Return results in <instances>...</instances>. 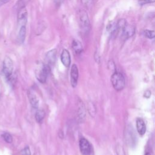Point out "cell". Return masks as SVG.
<instances>
[{"mask_svg":"<svg viewBox=\"0 0 155 155\" xmlns=\"http://www.w3.org/2000/svg\"><path fill=\"white\" fill-rule=\"evenodd\" d=\"M50 66L47 64H44L40 70H39L36 73V78L40 82L45 83L49 74L50 73Z\"/></svg>","mask_w":155,"mask_h":155,"instance_id":"cell-4","label":"cell"},{"mask_svg":"<svg viewBox=\"0 0 155 155\" xmlns=\"http://www.w3.org/2000/svg\"><path fill=\"white\" fill-rule=\"evenodd\" d=\"M85 117V110L83 104L81 102L77 109V118L79 122H83Z\"/></svg>","mask_w":155,"mask_h":155,"instance_id":"cell-12","label":"cell"},{"mask_svg":"<svg viewBox=\"0 0 155 155\" xmlns=\"http://www.w3.org/2000/svg\"><path fill=\"white\" fill-rule=\"evenodd\" d=\"M88 105V107L87 110L88 111L90 115H91V116H94L95 113H96V109H95L94 105L93 104L92 102H89Z\"/></svg>","mask_w":155,"mask_h":155,"instance_id":"cell-20","label":"cell"},{"mask_svg":"<svg viewBox=\"0 0 155 155\" xmlns=\"http://www.w3.org/2000/svg\"><path fill=\"white\" fill-rule=\"evenodd\" d=\"M136 128L140 135H143L146 131V125L142 119L137 118L136 120Z\"/></svg>","mask_w":155,"mask_h":155,"instance_id":"cell-13","label":"cell"},{"mask_svg":"<svg viewBox=\"0 0 155 155\" xmlns=\"http://www.w3.org/2000/svg\"><path fill=\"white\" fill-rule=\"evenodd\" d=\"M21 155H31V153H30L29 147H26L23 150H22L21 151Z\"/></svg>","mask_w":155,"mask_h":155,"instance_id":"cell-23","label":"cell"},{"mask_svg":"<svg viewBox=\"0 0 155 155\" xmlns=\"http://www.w3.org/2000/svg\"><path fill=\"white\" fill-rule=\"evenodd\" d=\"M143 35L148 39H153L155 36V33L154 30H145L143 31Z\"/></svg>","mask_w":155,"mask_h":155,"instance_id":"cell-19","label":"cell"},{"mask_svg":"<svg viewBox=\"0 0 155 155\" xmlns=\"http://www.w3.org/2000/svg\"><path fill=\"white\" fill-rule=\"evenodd\" d=\"M72 48L76 54H79L81 53L83 50L82 43L78 39H73L72 41Z\"/></svg>","mask_w":155,"mask_h":155,"instance_id":"cell-15","label":"cell"},{"mask_svg":"<svg viewBox=\"0 0 155 155\" xmlns=\"http://www.w3.org/2000/svg\"><path fill=\"white\" fill-rule=\"evenodd\" d=\"M10 0H0V6L2 5H4V4L8 2Z\"/></svg>","mask_w":155,"mask_h":155,"instance_id":"cell-26","label":"cell"},{"mask_svg":"<svg viewBox=\"0 0 155 155\" xmlns=\"http://www.w3.org/2000/svg\"><path fill=\"white\" fill-rule=\"evenodd\" d=\"M13 69V64L12 60L8 56H5L3 61L2 72L7 79H9L11 77L12 74Z\"/></svg>","mask_w":155,"mask_h":155,"instance_id":"cell-3","label":"cell"},{"mask_svg":"<svg viewBox=\"0 0 155 155\" xmlns=\"http://www.w3.org/2000/svg\"><path fill=\"white\" fill-rule=\"evenodd\" d=\"M63 1H64V0H54V3H55L56 5H60L62 4V2H63Z\"/></svg>","mask_w":155,"mask_h":155,"instance_id":"cell-25","label":"cell"},{"mask_svg":"<svg viewBox=\"0 0 155 155\" xmlns=\"http://www.w3.org/2000/svg\"><path fill=\"white\" fill-rule=\"evenodd\" d=\"M61 61L65 67H68L71 63V56L67 49H64L61 54Z\"/></svg>","mask_w":155,"mask_h":155,"instance_id":"cell-10","label":"cell"},{"mask_svg":"<svg viewBox=\"0 0 155 155\" xmlns=\"http://www.w3.org/2000/svg\"><path fill=\"white\" fill-rule=\"evenodd\" d=\"M45 117V112L42 110H38L35 113V119L38 123H41Z\"/></svg>","mask_w":155,"mask_h":155,"instance_id":"cell-17","label":"cell"},{"mask_svg":"<svg viewBox=\"0 0 155 155\" xmlns=\"http://www.w3.org/2000/svg\"><path fill=\"white\" fill-rule=\"evenodd\" d=\"M79 76V71L78 67L76 64H73L71 66V71H70V82L71 85L73 87H75L78 84Z\"/></svg>","mask_w":155,"mask_h":155,"instance_id":"cell-8","label":"cell"},{"mask_svg":"<svg viewBox=\"0 0 155 155\" xmlns=\"http://www.w3.org/2000/svg\"><path fill=\"white\" fill-rule=\"evenodd\" d=\"M2 137H3L4 140L6 142H7V143H12V141H13L12 136V135H11L10 133H4L2 135Z\"/></svg>","mask_w":155,"mask_h":155,"instance_id":"cell-21","label":"cell"},{"mask_svg":"<svg viewBox=\"0 0 155 155\" xmlns=\"http://www.w3.org/2000/svg\"><path fill=\"white\" fill-rule=\"evenodd\" d=\"M79 148L82 154L91 155L92 153V147L88 140L82 137L79 140Z\"/></svg>","mask_w":155,"mask_h":155,"instance_id":"cell-5","label":"cell"},{"mask_svg":"<svg viewBox=\"0 0 155 155\" xmlns=\"http://www.w3.org/2000/svg\"><path fill=\"white\" fill-rule=\"evenodd\" d=\"M154 1L155 0H139L138 3L140 5H145L147 4L153 3L154 2Z\"/></svg>","mask_w":155,"mask_h":155,"instance_id":"cell-24","label":"cell"},{"mask_svg":"<svg viewBox=\"0 0 155 155\" xmlns=\"http://www.w3.org/2000/svg\"><path fill=\"white\" fill-rule=\"evenodd\" d=\"M56 53L57 51L56 49H52L48 51L45 56V59L47 61V64L50 66L55 63L56 59Z\"/></svg>","mask_w":155,"mask_h":155,"instance_id":"cell-11","label":"cell"},{"mask_svg":"<svg viewBox=\"0 0 155 155\" xmlns=\"http://www.w3.org/2000/svg\"><path fill=\"white\" fill-rule=\"evenodd\" d=\"M122 36L125 39H128L131 38L134 35L136 28L134 26L130 24H126L125 26L122 28Z\"/></svg>","mask_w":155,"mask_h":155,"instance_id":"cell-9","label":"cell"},{"mask_svg":"<svg viewBox=\"0 0 155 155\" xmlns=\"http://www.w3.org/2000/svg\"><path fill=\"white\" fill-rule=\"evenodd\" d=\"M125 140L127 142V143L130 147H132L135 145L136 136L135 135L134 131L131 126L129 125L127 127V128L125 129Z\"/></svg>","mask_w":155,"mask_h":155,"instance_id":"cell-6","label":"cell"},{"mask_svg":"<svg viewBox=\"0 0 155 155\" xmlns=\"http://www.w3.org/2000/svg\"><path fill=\"white\" fill-rule=\"evenodd\" d=\"M111 82L113 88L116 91L122 90L125 85V81L124 75L119 72H114L111 77Z\"/></svg>","mask_w":155,"mask_h":155,"instance_id":"cell-2","label":"cell"},{"mask_svg":"<svg viewBox=\"0 0 155 155\" xmlns=\"http://www.w3.org/2000/svg\"><path fill=\"white\" fill-rule=\"evenodd\" d=\"M28 97L30 101V102L34 108H37L39 105L38 99L32 90H29L28 91Z\"/></svg>","mask_w":155,"mask_h":155,"instance_id":"cell-14","label":"cell"},{"mask_svg":"<svg viewBox=\"0 0 155 155\" xmlns=\"http://www.w3.org/2000/svg\"><path fill=\"white\" fill-rule=\"evenodd\" d=\"M78 21L81 31L88 33L90 30V22L87 12L84 9H79L77 13Z\"/></svg>","mask_w":155,"mask_h":155,"instance_id":"cell-1","label":"cell"},{"mask_svg":"<svg viewBox=\"0 0 155 155\" xmlns=\"http://www.w3.org/2000/svg\"><path fill=\"white\" fill-rule=\"evenodd\" d=\"M116 155H125V153L123 147L119 144H117L116 147Z\"/></svg>","mask_w":155,"mask_h":155,"instance_id":"cell-22","label":"cell"},{"mask_svg":"<svg viewBox=\"0 0 155 155\" xmlns=\"http://www.w3.org/2000/svg\"><path fill=\"white\" fill-rule=\"evenodd\" d=\"M24 1H28V0H24Z\"/></svg>","mask_w":155,"mask_h":155,"instance_id":"cell-29","label":"cell"},{"mask_svg":"<svg viewBox=\"0 0 155 155\" xmlns=\"http://www.w3.org/2000/svg\"><path fill=\"white\" fill-rule=\"evenodd\" d=\"M87 1V4H91L93 1V0H86Z\"/></svg>","mask_w":155,"mask_h":155,"instance_id":"cell-27","label":"cell"},{"mask_svg":"<svg viewBox=\"0 0 155 155\" xmlns=\"http://www.w3.org/2000/svg\"><path fill=\"white\" fill-rule=\"evenodd\" d=\"M107 30L111 33V34H113L115 32L117 31V30H118L117 28V22H112L110 24H108L107 27Z\"/></svg>","mask_w":155,"mask_h":155,"instance_id":"cell-18","label":"cell"},{"mask_svg":"<svg viewBox=\"0 0 155 155\" xmlns=\"http://www.w3.org/2000/svg\"><path fill=\"white\" fill-rule=\"evenodd\" d=\"M26 36V27L25 25L21 26L19 33H18V40L21 43H23L25 41Z\"/></svg>","mask_w":155,"mask_h":155,"instance_id":"cell-16","label":"cell"},{"mask_svg":"<svg viewBox=\"0 0 155 155\" xmlns=\"http://www.w3.org/2000/svg\"><path fill=\"white\" fill-rule=\"evenodd\" d=\"M145 155H151V154H150L149 153H147L145 154Z\"/></svg>","mask_w":155,"mask_h":155,"instance_id":"cell-28","label":"cell"},{"mask_svg":"<svg viewBox=\"0 0 155 155\" xmlns=\"http://www.w3.org/2000/svg\"><path fill=\"white\" fill-rule=\"evenodd\" d=\"M27 22V10L24 5L21 7L18 13V22L21 26L25 25Z\"/></svg>","mask_w":155,"mask_h":155,"instance_id":"cell-7","label":"cell"}]
</instances>
